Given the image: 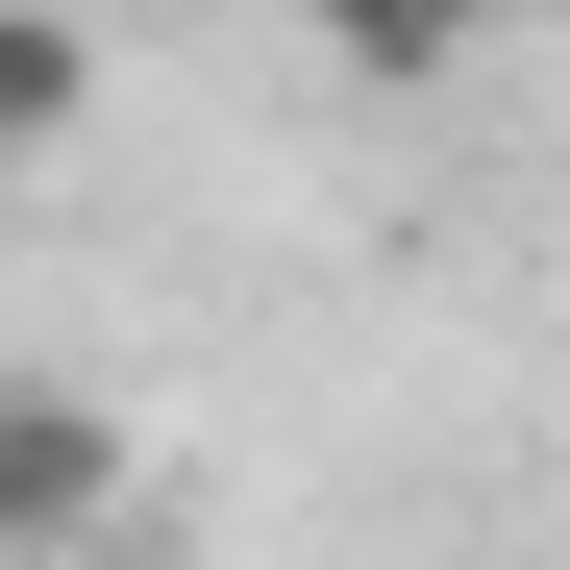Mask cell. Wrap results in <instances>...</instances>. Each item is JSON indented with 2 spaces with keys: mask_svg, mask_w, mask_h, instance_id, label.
I'll list each match as a JSON object with an SVG mask.
<instances>
[{
  "mask_svg": "<svg viewBox=\"0 0 570 570\" xmlns=\"http://www.w3.org/2000/svg\"><path fill=\"white\" fill-rule=\"evenodd\" d=\"M125 397H75V372H0V546H100L125 521Z\"/></svg>",
  "mask_w": 570,
  "mask_h": 570,
  "instance_id": "6da1fadb",
  "label": "cell"
},
{
  "mask_svg": "<svg viewBox=\"0 0 570 570\" xmlns=\"http://www.w3.org/2000/svg\"><path fill=\"white\" fill-rule=\"evenodd\" d=\"M75 75H100V50H75V26H50V0H0V174H26V149L75 125Z\"/></svg>",
  "mask_w": 570,
  "mask_h": 570,
  "instance_id": "7a4b0ae2",
  "label": "cell"
},
{
  "mask_svg": "<svg viewBox=\"0 0 570 570\" xmlns=\"http://www.w3.org/2000/svg\"><path fill=\"white\" fill-rule=\"evenodd\" d=\"M298 26H323V50H347V75H446V50H471V26H497V0H298Z\"/></svg>",
  "mask_w": 570,
  "mask_h": 570,
  "instance_id": "3957f363",
  "label": "cell"
}]
</instances>
